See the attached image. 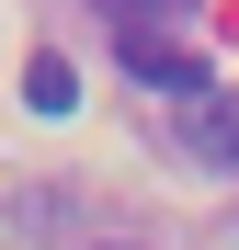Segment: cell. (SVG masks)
I'll return each mask as SVG.
<instances>
[{"mask_svg":"<svg viewBox=\"0 0 239 250\" xmlns=\"http://www.w3.org/2000/svg\"><path fill=\"white\" fill-rule=\"evenodd\" d=\"M103 23H171V12H194V0H91Z\"/></svg>","mask_w":239,"mask_h":250,"instance_id":"4","label":"cell"},{"mask_svg":"<svg viewBox=\"0 0 239 250\" xmlns=\"http://www.w3.org/2000/svg\"><path fill=\"white\" fill-rule=\"evenodd\" d=\"M114 34H126V80H137V91L205 103V57H194V46H182L171 23H114Z\"/></svg>","mask_w":239,"mask_h":250,"instance_id":"1","label":"cell"},{"mask_svg":"<svg viewBox=\"0 0 239 250\" xmlns=\"http://www.w3.org/2000/svg\"><path fill=\"white\" fill-rule=\"evenodd\" d=\"M23 103H34V114H68V103H80L68 57H34V68H23Z\"/></svg>","mask_w":239,"mask_h":250,"instance_id":"3","label":"cell"},{"mask_svg":"<svg viewBox=\"0 0 239 250\" xmlns=\"http://www.w3.org/2000/svg\"><path fill=\"white\" fill-rule=\"evenodd\" d=\"M182 159L217 171V182H239V91H205V103L182 114Z\"/></svg>","mask_w":239,"mask_h":250,"instance_id":"2","label":"cell"}]
</instances>
